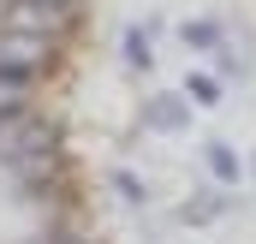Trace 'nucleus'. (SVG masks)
Listing matches in <instances>:
<instances>
[{"label": "nucleus", "instance_id": "0eeeda50", "mask_svg": "<svg viewBox=\"0 0 256 244\" xmlns=\"http://www.w3.org/2000/svg\"><path fill=\"white\" fill-rule=\"evenodd\" d=\"M179 36H185V48H220V30H214L208 18H196V24H185Z\"/></svg>", "mask_w": 256, "mask_h": 244}, {"label": "nucleus", "instance_id": "20e7f679", "mask_svg": "<svg viewBox=\"0 0 256 244\" xmlns=\"http://www.w3.org/2000/svg\"><path fill=\"white\" fill-rule=\"evenodd\" d=\"M143 125H149V131H185V125H191V108H185L179 96H149Z\"/></svg>", "mask_w": 256, "mask_h": 244}, {"label": "nucleus", "instance_id": "1a4fd4ad", "mask_svg": "<svg viewBox=\"0 0 256 244\" xmlns=\"http://www.w3.org/2000/svg\"><path fill=\"white\" fill-rule=\"evenodd\" d=\"M30 78H36L30 66H12V60H0V90H24Z\"/></svg>", "mask_w": 256, "mask_h": 244}, {"label": "nucleus", "instance_id": "9b49d317", "mask_svg": "<svg viewBox=\"0 0 256 244\" xmlns=\"http://www.w3.org/2000/svg\"><path fill=\"white\" fill-rule=\"evenodd\" d=\"M24 120V108H18V102H0V131H6V125H18Z\"/></svg>", "mask_w": 256, "mask_h": 244}, {"label": "nucleus", "instance_id": "f03ea898", "mask_svg": "<svg viewBox=\"0 0 256 244\" xmlns=\"http://www.w3.org/2000/svg\"><path fill=\"white\" fill-rule=\"evenodd\" d=\"M72 0H12L6 6V30H30V36H66L72 30Z\"/></svg>", "mask_w": 256, "mask_h": 244}, {"label": "nucleus", "instance_id": "9d476101", "mask_svg": "<svg viewBox=\"0 0 256 244\" xmlns=\"http://www.w3.org/2000/svg\"><path fill=\"white\" fill-rule=\"evenodd\" d=\"M114 190H120V196H126V202H143V184L131 179V173H114Z\"/></svg>", "mask_w": 256, "mask_h": 244}, {"label": "nucleus", "instance_id": "f8f14e48", "mask_svg": "<svg viewBox=\"0 0 256 244\" xmlns=\"http://www.w3.org/2000/svg\"><path fill=\"white\" fill-rule=\"evenodd\" d=\"M54 244H84V238H54Z\"/></svg>", "mask_w": 256, "mask_h": 244}, {"label": "nucleus", "instance_id": "423d86ee", "mask_svg": "<svg viewBox=\"0 0 256 244\" xmlns=\"http://www.w3.org/2000/svg\"><path fill=\"white\" fill-rule=\"evenodd\" d=\"M126 60L131 66H155V48H149V30H143V24L126 30Z\"/></svg>", "mask_w": 256, "mask_h": 244}, {"label": "nucleus", "instance_id": "39448f33", "mask_svg": "<svg viewBox=\"0 0 256 244\" xmlns=\"http://www.w3.org/2000/svg\"><path fill=\"white\" fill-rule=\"evenodd\" d=\"M208 173L220 184H238V155H232L226 143H208Z\"/></svg>", "mask_w": 256, "mask_h": 244}, {"label": "nucleus", "instance_id": "6e6552de", "mask_svg": "<svg viewBox=\"0 0 256 244\" xmlns=\"http://www.w3.org/2000/svg\"><path fill=\"white\" fill-rule=\"evenodd\" d=\"M185 96H191L196 108H214V102H220V84H214V78H202V72H196V78H185Z\"/></svg>", "mask_w": 256, "mask_h": 244}, {"label": "nucleus", "instance_id": "f257e3e1", "mask_svg": "<svg viewBox=\"0 0 256 244\" xmlns=\"http://www.w3.org/2000/svg\"><path fill=\"white\" fill-rule=\"evenodd\" d=\"M0 155H6V167L24 184H42V179H54V167H60V131L48 120H30V114H24L18 125H6Z\"/></svg>", "mask_w": 256, "mask_h": 244}, {"label": "nucleus", "instance_id": "7ed1b4c3", "mask_svg": "<svg viewBox=\"0 0 256 244\" xmlns=\"http://www.w3.org/2000/svg\"><path fill=\"white\" fill-rule=\"evenodd\" d=\"M0 60L42 72V66L54 60V42H48V36H30V30H0Z\"/></svg>", "mask_w": 256, "mask_h": 244}]
</instances>
